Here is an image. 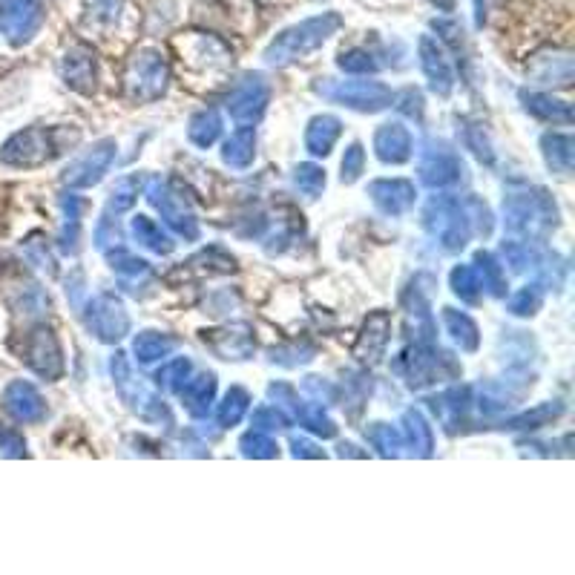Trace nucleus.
<instances>
[]
</instances>
